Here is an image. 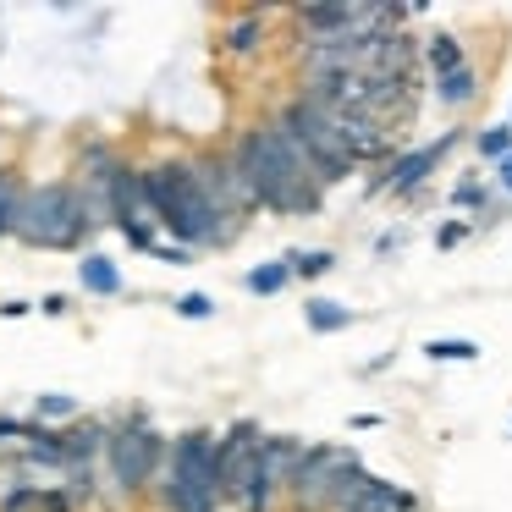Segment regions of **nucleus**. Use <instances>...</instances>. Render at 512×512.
I'll use <instances>...</instances> for the list:
<instances>
[{
    "label": "nucleus",
    "instance_id": "obj_1",
    "mask_svg": "<svg viewBox=\"0 0 512 512\" xmlns=\"http://www.w3.org/2000/svg\"><path fill=\"white\" fill-rule=\"evenodd\" d=\"M232 160L243 166V177L254 182V199L265 204V210H276V215H314L320 210L325 182H320V171L303 160V149L281 133V122L243 133V144H237Z\"/></svg>",
    "mask_w": 512,
    "mask_h": 512
},
{
    "label": "nucleus",
    "instance_id": "obj_2",
    "mask_svg": "<svg viewBox=\"0 0 512 512\" xmlns=\"http://www.w3.org/2000/svg\"><path fill=\"white\" fill-rule=\"evenodd\" d=\"M144 182H149V199H155L160 221L177 232V248H221V243H232L237 221H226V215L204 199L199 177H193L188 166H160V171H149Z\"/></svg>",
    "mask_w": 512,
    "mask_h": 512
},
{
    "label": "nucleus",
    "instance_id": "obj_3",
    "mask_svg": "<svg viewBox=\"0 0 512 512\" xmlns=\"http://www.w3.org/2000/svg\"><path fill=\"white\" fill-rule=\"evenodd\" d=\"M369 468L353 446H309L298 479H292V501L303 512H347L369 490Z\"/></svg>",
    "mask_w": 512,
    "mask_h": 512
},
{
    "label": "nucleus",
    "instance_id": "obj_4",
    "mask_svg": "<svg viewBox=\"0 0 512 512\" xmlns=\"http://www.w3.org/2000/svg\"><path fill=\"white\" fill-rule=\"evenodd\" d=\"M89 204L72 188L50 182V188L23 193V210H17V237H28L34 248H72L83 232H89Z\"/></svg>",
    "mask_w": 512,
    "mask_h": 512
},
{
    "label": "nucleus",
    "instance_id": "obj_5",
    "mask_svg": "<svg viewBox=\"0 0 512 512\" xmlns=\"http://www.w3.org/2000/svg\"><path fill=\"white\" fill-rule=\"evenodd\" d=\"M215 452H221V441L210 430H193L177 441V452H171V485H166V501L177 512H215V501H221Z\"/></svg>",
    "mask_w": 512,
    "mask_h": 512
},
{
    "label": "nucleus",
    "instance_id": "obj_6",
    "mask_svg": "<svg viewBox=\"0 0 512 512\" xmlns=\"http://www.w3.org/2000/svg\"><path fill=\"white\" fill-rule=\"evenodd\" d=\"M281 133L303 149V160L320 171V182H342V177H353V171H358V160L347 155V144L336 138V127L325 122L309 100H298V105L281 111Z\"/></svg>",
    "mask_w": 512,
    "mask_h": 512
},
{
    "label": "nucleus",
    "instance_id": "obj_7",
    "mask_svg": "<svg viewBox=\"0 0 512 512\" xmlns=\"http://www.w3.org/2000/svg\"><path fill=\"white\" fill-rule=\"evenodd\" d=\"M463 144V133H441V138H430V144H419V149H402L391 166H380V177H375V193H397V199H408V193H419L424 182L435 177V166H441L452 149Z\"/></svg>",
    "mask_w": 512,
    "mask_h": 512
},
{
    "label": "nucleus",
    "instance_id": "obj_8",
    "mask_svg": "<svg viewBox=\"0 0 512 512\" xmlns=\"http://www.w3.org/2000/svg\"><path fill=\"white\" fill-rule=\"evenodd\" d=\"M111 210H116V221H122L127 243H133V248H155V226H166V221H160V210H155V199H149V182L144 177L122 171L116 188H111Z\"/></svg>",
    "mask_w": 512,
    "mask_h": 512
},
{
    "label": "nucleus",
    "instance_id": "obj_9",
    "mask_svg": "<svg viewBox=\"0 0 512 512\" xmlns=\"http://www.w3.org/2000/svg\"><path fill=\"white\" fill-rule=\"evenodd\" d=\"M259 446H265V435H259L248 419L221 435V452H215V468H221V501H243L248 479H254V463H259Z\"/></svg>",
    "mask_w": 512,
    "mask_h": 512
},
{
    "label": "nucleus",
    "instance_id": "obj_10",
    "mask_svg": "<svg viewBox=\"0 0 512 512\" xmlns=\"http://www.w3.org/2000/svg\"><path fill=\"white\" fill-rule=\"evenodd\" d=\"M193 177H199L204 199L215 204V210L226 215V221H237L243 210H254V182L243 177V166L237 160H204V166H193Z\"/></svg>",
    "mask_w": 512,
    "mask_h": 512
},
{
    "label": "nucleus",
    "instance_id": "obj_11",
    "mask_svg": "<svg viewBox=\"0 0 512 512\" xmlns=\"http://www.w3.org/2000/svg\"><path fill=\"white\" fill-rule=\"evenodd\" d=\"M155 457H160V435L155 430H144V424H127L122 435H111V474H116V485H144L149 474H155Z\"/></svg>",
    "mask_w": 512,
    "mask_h": 512
},
{
    "label": "nucleus",
    "instance_id": "obj_12",
    "mask_svg": "<svg viewBox=\"0 0 512 512\" xmlns=\"http://www.w3.org/2000/svg\"><path fill=\"white\" fill-rule=\"evenodd\" d=\"M347 512H419V496L397 479H369V490Z\"/></svg>",
    "mask_w": 512,
    "mask_h": 512
},
{
    "label": "nucleus",
    "instance_id": "obj_13",
    "mask_svg": "<svg viewBox=\"0 0 512 512\" xmlns=\"http://www.w3.org/2000/svg\"><path fill=\"white\" fill-rule=\"evenodd\" d=\"M435 100H441L446 111H468V105L479 100V72L457 67V72H446V78H435Z\"/></svg>",
    "mask_w": 512,
    "mask_h": 512
},
{
    "label": "nucleus",
    "instance_id": "obj_14",
    "mask_svg": "<svg viewBox=\"0 0 512 512\" xmlns=\"http://www.w3.org/2000/svg\"><path fill=\"white\" fill-rule=\"evenodd\" d=\"M424 67H430V78H446V72L468 67V50L457 34H430L424 39Z\"/></svg>",
    "mask_w": 512,
    "mask_h": 512
},
{
    "label": "nucleus",
    "instance_id": "obj_15",
    "mask_svg": "<svg viewBox=\"0 0 512 512\" xmlns=\"http://www.w3.org/2000/svg\"><path fill=\"white\" fill-rule=\"evenodd\" d=\"M303 320H309V331L331 336V331H347L358 314L347 309V303H336V298H309V303H303Z\"/></svg>",
    "mask_w": 512,
    "mask_h": 512
},
{
    "label": "nucleus",
    "instance_id": "obj_16",
    "mask_svg": "<svg viewBox=\"0 0 512 512\" xmlns=\"http://www.w3.org/2000/svg\"><path fill=\"white\" fill-rule=\"evenodd\" d=\"M78 281H83V292H94V298H116V292H122V270H116L105 254H89V259H83Z\"/></svg>",
    "mask_w": 512,
    "mask_h": 512
},
{
    "label": "nucleus",
    "instance_id": "obj_17",
    "mask_svg": "<svg viewBox=\"0 0 512 512\" xmlns=\"http://www.w3.org/2000/svg\"><path fill=\"white\" fill-rule=\"evenodd\" d=\"M287 281H292V265H287V259H270V265H254V270H248L243 287L254 292V298H276Z\"/></svg>",
    "mask_w": 512,
    "mask_h": 512
},
{
    "label": "nucleus",
    "instance_id": "obj_18",
    "mask_svg": "<svg viewBox=\"0 0 512 512\" xmlns=\"http://www.w3.org/2000/svg\"><path fill=\"white\" fill-rule=\"evenodd\" d=\"M424 358L430 364H474L479 342H468V336H435V342H424Z\"/></svg>",
    "mask_w": 512,
    "mask_h": 512
},
{
    "label": "nucleus",
    "instance_id": "obj_19",
    "mask_svg": "<svg viewBox=\"0 0 512 512\" xmlns=\"http://www.w3.org/2000/svg\"><path fill=\"white\" fill-rule=\"evenodd\" d=\"M474 149H479V160H490V166H501V160L512 155V122L479 127V133H474Z\"/></svg>",
    "mask_w": 512,
    "mask_h": 512
},
{
    "label": "nucleus",
    "instance_id": "obj_20",
    "mask_svg": "<svg viewBox=\"0 0 512 512\" xmlns=\"http://www.w3.org/2000/svg\"><path fill=\"white\" fill-rule=\"evenodd\" d=\"M287 265H292V276L320 281L325 270H336V254H331V248H298V254H287Z\"/></svg>",
    "mask_w": 512,
    "mask_h": 512
},
{
    "label": "nucleus",
    "instance_id": "obj_21",
    "mask_svg": "<svg viewBox=\"0 0 512 512\" xmlns=\"http://www.w3.org/2000/svg\"><path fill=\"white\" fill-rule=\"evenodd\" d=\"M490 204H496V199H490V188H485L479 177H463V182H452V210H479V215H485Z\"/></svg>",
    "mask_w": 512,
    "mask_h": 512
},
{
    "label": "nucleus",
    "instance_id": "obj_22",
    "mask_svg": "<svg viewBox=\"0 0 512 512\" xmlns=\"http://www.w3.org/2000/svg\"><path fill=\"white\" fill-rule=\"evenodd\" d=\"M17 210H23V188L12 177H0V232H17Z\"/></svg>",
    "mask_w": 512,
    "mask_h": 512
},
{
    "label": "nucleus",
    "instance_id": "obj_23",
    "mask_svg": "<svg viewBox=\"0 0 512 512\" xmlns=\"http://www.w3.org/2000/svg\"><path fill=\"white\" fill-rule=\"evenodd\" d=\"M259 34H265V23H259V17H243V23L232 28V39H226V45H232L237 56H248V50L259 45Z\"/></svg>",
    "mask_w": 512,
    "mask_h": 512
},
{
    "label": "nucleus",
    "instance_id": "obj_24",
    "mask_svg": "<svg viewBox=\"0 0 512 512\" xmlns=\"http://www.w3.org/2000/svg\"><path fill=\"white\" fill-rule=\"evenodd\" d=\"M177 314H182V320H210L215 303L204 298V292H188V298H177Z\"/></svg>",
    "mask_w": 512,
    "mask_h": 512
},
{
    "label": "nucleus",
    "instance_id": "obj_25",
    "mask_svg": "<svg viewBox=\"0 0 512 512\" xmlns=\"http://www.w3.org/2000/svg\"><path fill=\"white\" fill-rule=\"evenodd\" d=\"M39 413H50V419H67V413H78V397H67V391H50V397H39Z\"/></svg>",
    "mask_w": 512,
    "mask_h": 512
},
{
    "label": "nucleus",
    "instance_id": "obj_26",
    "mask_svg": "<svg viewBox=\"0 0 512 512\" xmlns=\"http://www.w3.org/2000/svg\"><path fill=\"white\" fill-rule=\"evenodd\" d=\"M463 237H468V221H446V226H435V248H441V254H446V248H457Z\"/></svg>",
    "mask_w": 512,
    "mask_h": 512
},
{
    "label": "nucleus",
    "instance_id": "obj_27",
    "mask_svg": "<svg viewBox=\"0 0 512 512\" xmlns=\"http://www.w3.org/2000/svg\"><path fill=\"white\" fill-rule=\"evenodd\" d=\"M496 188H501V193H507V199H512V155H507V160H501V166H496Z\"/></svg>",
    "mask_w": 512,
    "mask_h": 512
}]
</instances>
